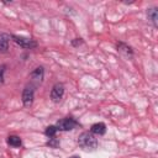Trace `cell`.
Returning a JSON list of instances; mask_svg holds the SVG:
<instances>
[{"instance_id":"obj_3","label":"cell","mask_w":158,"mask_h":158,"mask_svg":"<svg viewBox=\"0 0 158 158\" xmlns=\"http://www.w3.org/2000/svg\"><path fill=\"white\" fill-rule=\"evenodd\" d=\"M63 94H64V86L63 84H54L52 90H51V99L54 101V102H59L60 99L63 98Z\"/></svg>"},{"instance_id":"obj_2","label":"cell","mask_w":158,"mask_h":158,"mask_svg":"<svg viewBox=\"0 0 158 158\" xmlns=\"http://www.w3.org/2000/svg\"><path fill=\"white\" fill-rule=\"evenodd\" d=\"M78 126V122L72 118V117H65L63 120H59L57 122V130H60V131H69V130H73Z\"/></svg>"},{"instance_id":"obj_5","label":"cell","mask_w":158,"mask_h":158,"mask_svg":"<svg viewBox=\"0 0 158 158\" xmlns=\"http://www.w3.org/2000/svg\"><path fill=\"white\" fill-rule=\"evenodd\" d=\"M12 40L21 47L23 48H33L37 46V43L31 40V38H26V37H22V36H12Z\"/></svg>"},{"instance_id":"obj_6","label":"cell","mask_w":158,"mask_h":158,"mask_svg":"<svg viewBox=\"0 0 158 158\" xmlns=\"http://www.w3.org/2000/svg\"><path fill=\"white\" fill-rule=\"evenodd\" d=\"M91 133L93 135H99V136H101V135H104L105 132H106V126L102 123V122H98V123H94L93 126H91Z\"/></svg>"},{"instance_id":"obj_1","label":"cell","mask_w":158,"mask_h":158,"mask_svg":"<svg viewBox=\"0 0 158 158\" xmlns=\"http://www.w3.org/2000/svg\"><path fill=\"white\" fill-rule=\"evenodd\" d=\"M78 143L85 151H95L98 147V139L91 132H83L78 138Z\"/></svg>"},{"instance_id":"obj_8","label":"cell","mask_w":158,"mask_h":158,"mask_svg":"<svg viewBox=\"0 0 158 158\" xmlns=\"http://www.w3.org/2000/svg\"><path fill=\"white\" fill-rule=\"evenodd\" d=\"M43 74H44L43 68H42V67H38V68H36V69L31 73V78H32L33 81H36V83H41L42 79H43Z\"/></svg>"},{"instance_id":"obj_10","label":"cell","mask_w":158,"mask_h":158,"mask_svg":"<svg viewBox=\"0 0 158 158\" xmlns=\"http://www.w3.org/2000/svg\"><path fill=\"white\" fill-rule=\"evenodd\" d=\"M7 143L12 147H20L21 146V138L19 136H9L7 137Z\"/></svg>"},{"instance_id":"obj_9","label":"cell","mask_w":158,"mask_h":158,"mask_svg":"<svg viewBox=\"0 0 158 158\" xmlns=\"http://www.w3.org/2000/svg\"><path fill=\"white\" fill-rule=\"evenodd\" d=\"M117 49H118L121 53H123L125 56H127V57H131V56H132V49H131V47H128V46L125 44V43H118V44H117Z\"/></svg>"},{"instance_id":"obj_14","label":"cell","mask_w":158,"mask_h":158,"mask_svg":"<svg viewBox=\"0 0 158 158\" xmlns=\"http://www.w3.org/2000/svg\"><path fill=\"white\" fill-rule=\"evenodd\" d=\"M83 43V41H80V38H79V41H73V46H77V44H81Z\"/></svg>"},{"instance_id":"obj_4","label":"cell","mask_w":158,"mask_h":158,"mask_svg":"<svg viewBox=\"0 0 158 158\" xmlns=\"http://www.w3.org/2000/svg\"><path fill=\"white\" fill-rule=\"evenodd\" d=\"M33 94H35V89L32 85H28L23 89L22 91V102L25 106H30L33 102Z\"/></svg>"},{"instance_id":"obj_13","label":"cell","mask_w":158,"mask_h":158,"mask_svg":"<svg viewBox=\"0 0 158 158\" xmlns=\"http://www.w3.org/2000/svg\"><path fill=\"white\" fill-rule=\"evenodd\" d=\"M5 65H0V84L4 81V73H5Z\"/></svg>"},{"instance_id":"obj_12","label":"cell","mask_w":158,"mask_h":158,"mask_svg":"<svg viewBox=\"0 0 158 158\" xmlns=\"http://www.w3.org/2000/svg\"><path fill=\"white\" fill-rule=\"evenodd\" d=\"M57 131H58V130H57L56 126H48V127L46 128V136H48V137H54V135H56Z\"/></svg>"},{"instance_id":"obj_11","label":"cell","mask_w":158,"mask_h":158,"mask_svg":"<svg viewBox=\"0 0 158 158\" xmlns=\"http://www.w3.org/2000/svg\"><path fill=\"white\" fill-rule=\"evenodd\" d=\"M148 17L149 20L153 22V25L157 27V19H158V12H157V9H149L148 10Z\"/></svg>"},{"instance_id":"obj_7","label":"cell","mask_w":158,"mask_h":158,"mask_svg":"<svg viewBox=\"0 0 158 158\" xmlns=\"http://www.w3.org/2000/svg\"><path fill=\"white\" fill-rule=\"evenodd\" d=\"M9 42H10V36L6 33L0 35V52L4 53L9 49Z\"/></svg>"}]
</instances>
